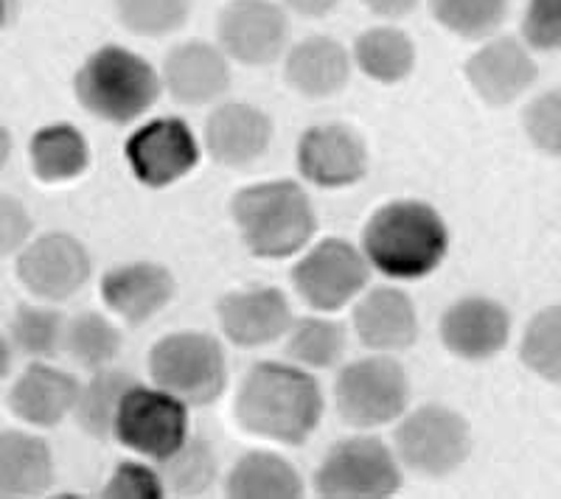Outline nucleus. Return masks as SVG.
I'll list each match as a JSON object with an SVG mask.
<instances>
[{
  "label": "nucleus",
  "mask_w": 561,
  "mask_h": 499,
  "mask_svg": "<svg viewBox=\"0 0 561 499\" xmlns=\"http://www.w3.org/2000/svg\"><path fill=\"white\" fill-rule=\"evenodd\" d=\"M323 416V396L309 373L262 362L244 376L237 418L250 436L278 443H304Z\"/></svg>",
  "instance_id": "1"
},
{
  "label": "nucleus",
  "mask_w": 561,
  "mask_h": 499,
  "mask_svg": "<svg viewBox=\"0 0 561 499\" xmlns=\"http://www.w3.org/2000/svg\"><path fill=\"white\" fill-rule=\"evenodd\" d=\"M447 224L427 202L399 199L370 217L363 233V256L382 276L415 281L430 276L447 256Z\"/></svg>",
  "instance_id": "2"
},
{
  "label": "nucleus",
  "mask_w": 561,
  "mask_h": 499,
  "mask_svg": "<svg viewBox=\"0 0 561 499\" xmlns=\"http://www.w3.org/2000/svg\"><path fill=\"white\" fill-rule=\"evenodd\" d=\"M233 219L244 244L259 258H287L314 233V211L298 183L275 179L250 186L233 197Z\"/></svg>",
  "instance_id": "3"
},
{
  "label": "nucleus",
  "mask_w": 561,
  "mask_h": 499,
  "mask_svg": "<svg viewBox=\"0 0 561 499\" xmlns=\"http://www.w3.org/2000/svg\"><path fill=\"white\" fill-rule=\"evenodd\" d=\"M160 96V79L138 54L104 45L77 73V98L88 113L110 124L144 116Z\"/></svg>",
  "instance_id": "4"
},
{
  "label": "nucleus",
  "mask_w": 561,
  "mask_h": 499,
  "mask_svg": "<svg viewBox=\"0 0 561 499\" xmlns=\"http://www.w3.org/2000/svg\"><path fill=\"white\" fill-rule=\"evenodd\" d=\"M149 373L158 387L194 407H203L222 396L225 382H228L222 346L208 334L197 332L160 339L149 353Z\"/></svg>",
  "instance_id": "5"
},
{
  "label": "nucleus",
  "mask_w": 561,
  "mask_h": 499,
  "mask_svg": "<svg viewBox=\"0 0 561 499\" xmlns=\"http://www.w3.org/2000/svg\"><path fill=\"white\" fill-rule=\"evenodd\" d=\"M113 436L127 449L152 461H167L188 441V410L185 402L158 387H140L138 382L124 393L113 421Z\"/></svg>",
  "instance_id": "6"
},
{
  "label": "nucleus",
  "mask_w": 561,
  "mask_h": 499,
  "mask_svg": "<svg viewBox=\"0 0 561 499\" xmlns=\"http://www.w3.org/2000/svg\"><path fill=\"white\" fill-rule=\"evenodd\" d=\"M408 396V373L399 362L385 357L351 362L334 387L340 416L359 429L379 427L402 416Z\"/></svg>",
  "instance_id": "7"
},
{
  "label": "nucleus",
  "mask_w": 561,
  "mask_h": 499,
  "mask_svg": "<svg viewBox=\"0 0 561 499\" xmlns=\"http://www.w3.org/2000/svg\"><path fill=\"white\" fill-rule=\"evenodd\" d=\"M314 486L323 497L337 499L390 497L402 486V474L379 438H348L323 457Z\"/></svg>",
  "instance_id": "8"
},
{
  "label": "nucleus",
  "mask_w": 561,
  "mask_h": 499,
  "mask_svg": "<svg viewBox=\"0 0 561 499\" xmlns=\"http://www.w3.org/2000/svg\"><path fill=\"white\" fill-rule=\"evenodd\" d=\"M396 449L415 472L444 477L469 457L472 436H469V423L458 413L440 404H427L404 418L396 432Z\"/></svg>",
  "instance_id": "9"
},
{
  "label": "nucleus",
  "mask_w": 561,
  "mask_h": 499,
  "mask_svg": "<svg viewBox=\"0 0 561 499\" xmlns=\"http://www.w3.org/2000/svg\"><path fill=\"white\" fill-rule=\"evenodd\" d=\"M293 281L309 306L334 312L368 283V258L343 239H325L300 258Z\"/></svg>",
  "instance_id": "10"
},
{
  "label": "nucleus",
  "mask_w": 561,
  "mask_h": 499,
  "mask_svg": "<svg viewBox=\"0 0 561 499\" xmlns=\"http://www.w3.org/2000/svg\"><path fill=\"white\" fill-rule=\"evenodd\" d=\"M124 152L135 177L149 188L172 186L199 163L197 138L180 118H158L140 127Z\"/></svg>",
  "instance_id": "11"
},
{
  "label": "nucleus",
  "mask_w": 561,
  "mask_h": 499,
  "mask_svg": "<svg viewBox=\"0 0 561 499\" xmlns=\"http://www.w3.org/2000/svg\"><path fill=\"white\" fill-rule=\"evenodd\" d=\"M289 39L287 14L270 0H237L219 18V43L244 65H270Z\"/></svg>",
  "instance_id": "12"
},
{
  "label": "nucleus",
  "mask_w": 561,
  "mask_h": 499,
  "mask_svg": "<svg viewBox=\"0 0 561 499\" xmlns=\"http://www.w3.org/2000/svg\"><path fill=\"white\" fill-rule=\"evenodd\" d=\"M20 281L45 301H65L90 276L88 250L73 236L48 233L23 250L18 262Z\"/></svg>",
  "instance_id": "13"
},
{
  "label": "nucleus",
  "mask_w": 561,
  "mask_h": 499,
  "mask_svg": "<svg viewBox=\"0 0 561 499\" xmlns=\"http://www.w3.org/2000/svg\"><path fill=\"white\" fill-rule=\"evenodd\" d=\"M300 174L320 188H343L363 179L368 152L354 129L343 124H323L304 132L298 143Z\"/></svg>",
  "instance_id": "14"
},
{
  "label": "nucleus",
  "mask_w": 561,
  "mask_h": 499,
  "mask_svg": "<svg viewBox=\"0 0 561 499\" xmlns=\"http://www.w3.org/2000/svg\"><path fill=\"white\" fill-rule=\"evenodd\" d=\"M511 321L500 303L485 301V298H466L453 309H447L440 321V339L455 357L489 359L500 353L508 343Z\"/></svg>",
  "instance_id": "15"
},
{
  "label": "nucleus",
  "mask_w": 561,
  "mask_h": 499,
  "mask_svg": "<svg viewBox=\"0 0 561 499\" xmlns=\"http://www.w3.org/2000/svg\"><path fill=\"white\" fill-rule=\"evenodd\" d=\"M219 321L237 346L259 348L275 343L293 326V312L278 289H250L225 294L219 301Z\"/></svg>",
  "instance_id": "16"
},
{
  "label": "nucleus",
  "mask_w": 561,
  "mask_h": 499,
  "mask_svg": "<svg viewBox=\"0 0 561 499\" xmlns=\"http://www.w3.org/2000/svg\"><path fill=\"white\" fill-rule=\"evenodd\" d=\"M273 124L262 109L250 104H225L205 124V143L210 158L222 166H248L267 152Z\"/></svg>",
  "instance_id": "17"
},
{
  "label": "nucleus",
  "mask_w": 561,
  "mask_h": 499,
  "mask_svg": "<svg viewBox=\"0 0 561 499\" xmlns=\"http://www.w3.org/2000/svg\"><path fill=\"white\" fill-rule=\"evenodd\" d=\"M102 298L124 321L140 326L174 298V278L167 267L149 262L110 269L102 281Z\"/></svg>",
  "instance_id": "18"
},
{
  "label": "nucleus",
  "mask_w": 561,
  "mask_h": 499,
  "mask_svg": "<svg viewBox=\"0 0 561 499\" xmlns=\"http://www.w3.org/2000/svg\"><path fill=\"white\" fill-rule=\"evenodd\" d=\"M466 77L483 102L511 104L536 82V65L517 39H497L466 62Z\"/></svg>",
  "instance_id": "19"
},
{
  "label": "nucleus",
  "mask_w": 561,
  "mask_h": 499,
  "mask_svg": "<svg viewBox=\"0 0 561 499\" xmlns=\"http://www.w3.org/2000/svg\"><path fill=\"white\" fill-rule=\"evenodd\" d=\"M354 328L363 346L374 351H402L419 337V321L410 298L399 289H374L354 312Z\"/></svg>",
  "instance_id": "20"
},
{
  "label": "nucleus",
  "mask_w": 561,
  "mask_h": 499,
  "mask_svg": "<svg viewBox=\"0 0 561 499\" xmlns=\"http://www.w3.org/2000/svg\"><path fill=\"white\" fill-rule=\"evenodd\" d=\"M163 82L183 104L214 102L228 90L230 73L222 51L208 43H185L167 57Z\"/></svg>",
  "instance_id": "21"
},
{
  "label": "nucleus",
  "mask_w": 561,
  "mask_h": 499,
  "mask_svg": "<svg viewBox=\"0 0 561 499\" xmlns=\"http://www.w3.org/2000/svg\"><path fill=\"white\" fill-rule=\"evenodd\" d=\"M79 396V384L70 373L48 365H32L12 387V413L34 427H54L62 421Z\"/></svg>",
  "instance_id": "22"
},
{
  "label": "nucleus",
  "mask_w": 561,
  "mask_h": 499,
  "mask_svg": "<svg viewBox=\"0 0 561 499\" xmlns=\"http://www.w3.org/2000/svg\"><path fill=\"white\" fill-rule=\"evenodd\" d=\"M348 54L329 37L304 39L287 57V82L309 98L334 96L348 82Z\"/></svg>",
  "instance_id": "23"
},
{
  "label": "nucleus",
  "mask_w": 561,
  "mask_h": 499,
  "mask_svg": "<svg viewBox=\"0 0 561 499\" xmlns=\"http://www.w3.org/2000/svg\"><path fill=\"white\" fill-rule=\"evenodd\" d=\"M54 461L48 443L26 432L0 436V497H34L51 486Z\"/></svg>",
  "instance_id": "24"
},
{
  "label": "nucleus",
  "mask_w": 561,
  "mask_h": 499,
  "mask_svg": "<svg viewBox=\"0 0 561 499\" xmlns=\"http://www.w3.org/2000/svg\"><path fill=\"white\" fill-rule=\"evenodd\" d=\"M228 494L239 499H293L300 497V477L284 457L250 452L230 472Z\"/></svg>",
  "instance_id": "25"
},
{
  "label": "nucleus",
  "mask_w": 561,
  "mask_h": 499,
  "mask_svg": "<svg viewBox=\"0 0 561 499\" xmlns=\"http://www.w3.org/2000/svg\"><path fill=\"white\" fill-rule=\"evenodd\" d=\"M90 149L77 127L54 124L32 138V166L45 183H65L88 169Z\"/></svg>",
  "instance_id": "26"
},
{
  "label": "nucleus",
  "mask_w": 561,
  "mask_h": 499,
  "mask_svg": "<svg viewBox=\"0 0 561 499\" xmlns=\"http://www.w3.org/2000/svg\"><path fill=\"white\" fill-rule=\"evenodd\" d=\"M354 57L365 77L390 84L402 82L413 71L415 48L399 28H370L357 39Z\"/></svg>",
  "instance_id": "27"
},
{
  "label": "nucleus",
  "mask_w": 561,
  "mask_h": 499,
  "mask_svg": "<svg viewBox=\"0 0 561 499\" xmlns=\"http://www.w3.org/2000/svg\"><path fill=\"white\" fill-rule=\"evenodd\" d=\"M135 384L133 376L118 371H104L99 368L93 373L84 387H79L77 404H73V413H77L79 427L93 438H107L113 436V421L115 413H118V404H122L124 393Z\"/></svg>",
  "instance_id": "28"
},
{
  "label": "nucleus",
  "mask_w": 561,
  "mask_h": 499,
  "mask_svg": "<svg viewBox=\"0 0 561 499\" xmlns=\"http://www.w3.org/2000/svg\"><path fill=\"white\" fill-rule=\"evenodd\" d=\"M65 348L79 365L99 371L115 359L122 348V334L102 314L84 312L65 326Z\"/></svg>",
  "instance_id": "29"
},
{
  "label": "nucleus",
  "mask_w": 561,
  "mask_h": 499,
  "mask_svg": "<svg viewBox=\"0 0 561 499\" xmlns=\"http://www.w3.org/2000/svg\"><path fill=\"white\" fill-rule=\"evenodd\" d=\"M214 477H217V457H214L208 443L199 441V438H194V441L188 438L172 457L160 461V480H163V486L183 494V497L208 491Z\"/></svg>",
  "instance_id": "30"
},
{
  "label": "nucleus",
  "mask_w": 561,
  "mask_h": 499,
  "mask_svg": "<svg viewBox=\"0 0 561 499\" xmlns=\"http://www.w3.org/2000/svg\"><path fill=\"white\" fill-rule=\"evenodd\" d=\"M523 362L536 376L561 384V306L545 309L530 321L523 339Z\"/></svg>",
  "instance_id": "31"
},
{
  "label": "nucleus",
  "mask_w": 561,
  "mask_h": 499,
  "mask_svg": "<svg viewBox=\"0 0 561 499\" xmlns=\"http://www.w3.org/2000/svg\"><path fill=\"white\" fill-rule=\"evenodd\" d=\"M435 20L460 37L478 39L500 28L508 0H430Z\"/></svg>",
  "instance_id": "32"
},
{
  "label": "nucleus",
  "mask_w": 561,
  "mask_h": 499,
  "mask_svg": "<svg viewBox=\"0 0 561 499\" xmlns=\"http://www.w3.org/2000/svg\"><path fill=\"white\" fill-rule=\"evenodd\" d=\"M345 351V334L337 323L307 317L295 323L289 334V357L300 365L332 368Z\"/></svg>",
  "instance_id": "33"
},
{
  "label": "nucleus",
  "mask_w": 561,
  "mask_h": 499,
  "mask_svg": "<svg viewBox=\"0 0 561 499\" xmlns=\"http://www.w3.org/2000/svg\"><path fill=\"white\" fill-rule=\"evenodd\" d=\"M65 326L54 309L20 306L12 321L14 346L28 357H54L65 346Z\"/></svg>",
  "instance_id": "34"
},
{
  "label": "nucleus",
  "mask_w": 561,
  "mask_h": 499,
  "mask_svg": "<svg viewBox=\"0 0 561 499\" xmlns=\"http://www.w3.org/2000/svg\"><path fill=\"white\" fill-rule=\"evenodd\" d=\"M115 7L129 32L140 37H160L183 26L192 0H115Z\"/></svg>",
  "instance_id": "35"
},
{
  "label": "nucleus",
  "mask_w": 561,
  "mask_h": 499,
  "mask_svg": "<svg viewBox=\"0 0 561 499\" xmlns=\"http://www.w3.org/2000/svg\"><path fill=\"white\" fill-rule=\"evenodd\" d=\"M525 132L536 149L561 158V90H550L525 109Z\"/></svg>",
  "instance_id": "36"
},
{
  "label": "nucleus",
  "mask_w": 561,
  "mask_h": 499,
  "mask_svg": "<svg viewBox=\"0 0 561 499\" xmlns=\"http://www.w3.org/2000/svg\"><path fill=\"white\" fill-rule=\"evenodd\" d=\"M523 32L539 51H561V0H530Z\"/></svg>",
  "instance_id": "37"
},
{
  "label": "nucleus",
  "mask_w": 561,
  "mask_h": 499,
  "mask_svg": "<svg viewBox=\"0 0 561 499\" xmlns=\"http://www.w3.org/2000/svg\"><path fill=\"white\" fill-rule=\"evenodd\" d=\"M104 497L113 499H158L163 497V480L152 468L140 463H122L115 468L113 480L104 486Z\"/></svg>",
  "instance_id": "38"
},
{
  "label": "nucleus",
  "mask_w": 561,
  "mask_h": 499,
  "mask_svg": "<svg viewBox=\"0 0 561 499\" xmlns=\"http://www.w3.org/2000/svg\"><path fill=\"white\" fill-rule=\"evenodd\" d=\"M32 233V219H28L26 208L20 206L14 197L0 194V256H9Z\"/></svg>",
  "instance_id": "39"
},
{
  "label": "nucleus",
  "mask_w": 561,
  "mask_h": 499,
  "mask_svg": "<svg viewBox=\"0 0 561 499\" xmlns=\"http://www.w3.org/2000/svg\"><path fill=\"white\" fill-rule=\"evenodd\" d=\"M365 3L379 18H404V14L419 7V0H365Z\"/></svg>",
  "instance_id": "40"
},
{
  "label": "nucleus",
  "mask_w": 561,
  "mask_h": 499,
  "mask_svg": "<svg viewBox=\"0 0 561 499\" xmlns=\"http://www.w3.org/2000/svg\"><path fill=\"white\" fill-rule=\"evenodd\" d=\"M284 3L298 14H307V18H323L337 7V0H284Z\"/></svg>",
  "instance_id": "41"
},
{
  "label": "nucleus",
  "mask_w": 561,
  "mask_h": 499,
  "mask_svg": "<svg viewBox=\"0 0 561 499\" xmlns=\"http://www.w3.org/2000/svg\"><path fill=\"white\" fill-rule=\"evenodd\" d=\"M9 152H12V138H9V132L3 127H0V169L7 166L9 161Z\"/></svg>",
  "instance_id": "42"
},
{
  "label": "nucleus",
  "mask_w": 561,
  "mask_h": 499,
  "mask_svg": "<svg viewBox=\"0 0 561 499\" xmlns=\"http://www.w3.org/2000/svg\"><path fill=\"white\" fill-rule=\"evenodd\" d=\"M9 365H12V353H9L7 339L0 337V379L7 376V373H9Z\"/></svg>",
  "instance_id": "43"
},
{
  "label": "nucleus",
  "mask_w": 561,
  "mask_h": 499,
  "mask_svg": "<svg viewBox=\"0 0 561 499\" xmlns=\"http://www.w3.org/2000/svg\"><path fill=\"white\" fill-rule=\"evenodd\" d=\"M14 14V0H0V28L7 26Z\"/></svg>",
  "instance_id": "44"
}]
</instances>
